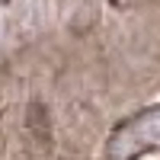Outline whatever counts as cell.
Instances as JSON below:
<instances>
[{
	"mask_svg": "<svg viewBox=\"0 0 160 160\" xmlns=\"http://www.w3.org/2000/svg\"><path fill=\"white\" fill-rule=\"evenodd\" d=\"M154 148H160V106H151V109L125 118L109 135L106 157L109 160H138Z\"/></svg>",
	"mask_w": 160,
	"mask_h": 160,
	"instance_id": "obj_1",
	"label": "cell"
}]
</instances>
